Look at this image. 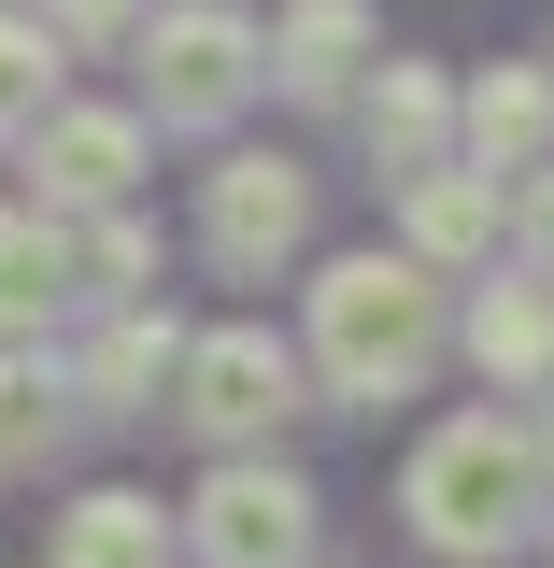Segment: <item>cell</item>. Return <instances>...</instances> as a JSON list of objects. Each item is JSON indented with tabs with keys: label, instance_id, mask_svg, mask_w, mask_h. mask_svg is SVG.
I'll return each mask as SVG.
<instances>
[{
	"label": "cell",
	"instance_id": "obj_4",
	"mask_svg": "<svg viewBox=\"0 0 554 568\" xmlns=\"http://www.w3.org/2000/svg\"><path fill=\"white\" fill-rule=\"evenodd\" d=\"M171 413L200 426L213 455H256V440L299 413V355H284L271 327H213V342L171 355Z\"/></svg>",
	"mask_w": 554,
	"mask_h": 568
},
{
	"label": "cell",
	"instance_id": "obj_5",
	"mask_svg": "<svg viewBox=\"0 0 554 568\" xmlns=\"http://www.w3.org/2000/svg\"><path fill=\"white\" fill-rule=\"evenodd\" d=\"M185 540H200V568H313V484L271 455H228L185 497Z\"/></svg>",
	"mask_w": 554,
	"mask_h": 568
},
{
	"label": "cell",
	"instance_id": "obj_15",
	"mask_svg": "<svg viewBox=\"0 0 554 568\" xmlns=\"http://www.w3.org/2000/svg\"><path fill=\"white\" fill-rule=\"evenodd\" d=\"M43 313H71V242L58 213H0V342H43Z\"/></svg>",
	"mask_w": 554,
	"mask_h": 568
},
{
	"label": "cell",
	"instance_id": "obj_16",
	"mask_svg": "<svg viewBox=\"0 0 554 568\" xmlns=\"http://www.w3.org/2000/svg\"><path fill=\"white\" fill-rule=\"evenodd\" d=\"M58 398H71V384L43 369V355H29V342H0V484H14V469H43V455L71 440Z\"/></svg>",
	"mask_w": 554,
	"mask_h": 568
},
{
	"label": "cell",
	"instance_id": "obj_18",
	"mask_svg": "<svg viewBox=\"0 0 554 568\" xmlns=\"http://www.w3.org/2000/svg\"><path fill=\"white\" fill-rule=\"evenodd\" d=\"M58 71H71V43L43 14H0V129H29V114L58 100Z\"/></svg>",
	"mask_w": 554,
	"mask_h": 568
},
{
	"label": "cell",
	"instance_id": "obj_9",
	"mask_svg": "<svg viewBox=\"0 0 554 568\" xmlns=\"http://www.w3.org/2000/svg\"><path fill=\"white\" fill-rule=\"evenodd\" d=\"M355 71H370V0H299L284 29H256V85L284 100H355Z\"/></svg>",
	"mask_w": 554,
	"mask_h": 568
},
{
	"label": "cell",
	"instance_id": "obj_8",
	"mask_svg": "<svg viewBox=\"0 0 554 568\" xmlns=\"http://www.w3.org/2000/svg\"><path fill=\"white\" fill-rule=\"evenodd\" d=\"M355 129H370V171L384 185H413V171L455 156V85L426 58H384V71H355Z\"/></svg>",
	"mask_w": 554,
	"mask_h": 568
},
{
	"label": "cell",
	"instance_id": "obj_19",
	"mask_svg": "<svg viewBox=\"0 0 554 568\" xmlns=\"http://www.w3.org/2000/svg\"><path fill=\"white\" fill-rule=\"evenodd\" d=\"M512 242H526V271L554 284V156H541V171H526V200H512Z\"/></svg>",
	"mask_w": 554,
	"mask_h": 568
},
{
	"label": "cell",
	"instance_id": "obj_14",
	"mask_svg": "<svg viewBox=\"0 0 554 568\" xmlns=\"http://www.w3.org/2000/svg\"><path fill=\"white\" fill-rule=\"evenodd\" d=\"M470 355H484V384H554V284H484L470 298Z\"/></svg>",
	"mask_w": 554,
	"mask_h": 568
},
{
	"label": "cell",
	"instance_id": "obj_1",
	"mask_svg": "<svg viewBox=\"0 0 554 568\" xmlns=\"http://www.w3.org/2000/svg\"><path fill=\"white\" fill-rule=\"evenodd\" d=\"M399 511H413V540H426L441 568H497V555L554 511V469H541V440H526L512 413H455V426H426Z\"/></svg>",
	"mask_w": 554,
	"mask_h": 568
},
{
	"label": "cell",
	"instance_id": "obj_3",
	"mask_svg": "<svg viewBox=\"0 0 554 568\" xmlns=\"http://www.w3.org/2000/svg\"><path fill=\"white\" fill-rule=\"evenodd\" d=\"M242 100H256V29L228 0H157V29H142V114L157 129H228Z\"/></svg>",
	"mask_w": 554,
	"mask_h": 568
},
{
	"label": "cell",
	"instance_id": "obj_2",
	"mask_svg": "<svg viewBox=\"0 0 554 568\" xmlns=\"http://www.w3.org/2000/svg\"><path fill=\"white\" fill-rule=\"evenodd\" d=\"M441 355V271L426 256H342L313 284V384L328 398H413Z\"/></svg>",
	"mask_w": 554,
	"mask_h": 568
},
{
	"label": "cell",
	"instance_id": "obj_11",
	"mask_svg": "<svg viewBox=\"0 0 554 568\" xmlns=\"http://www.w3.org/2000/svg\"><path fill=\"white\" fill-rule=\"evenodd\" d=\"M171 355H185V327H171L157 298H114L100 342H85V369H71V398H85V413H157V398H171Z\"/></svg>",
	"mask_w": 554,
	"mask_h": 568
},
{
	"label": "cell",
	"instance_id": "obj_7",
	"mask_svg": "<svg viewBox=\"0 0 554 568\" xmlns=\"http://www.w3.org/2000/svg\"><path fill=\"white\" fill-rule=\"evenodd\" d=\"M14 142H29L43 213H100V200H129V171H142V114H85V100H43Z\"/></svg>",
	"mask_w": 554,
	"mask_h": 568
},
{
	"label": "cell",
	"instance_id": "obj_13",
	"mask_svg": "<svg viewBox=\"0 0 554 568\" xmlns=\"http://www.w3.org/2000/svg\"><path fill=\"white\" fill-rule=\"evenodd\" d=\"M58 568H171V511L129 497V484L71 497V511H58Z\"/></svg>",
	"mask_w": 554,
	"mask_h": 568
},
{
	"label": "cell",
	"instance_id": "obj_17",
	"mask_svg": "<svg viewBox=\"0 0 554 568\" xmlns=\"http://www.w3.org/2000/svg\"><path fill=\"white\" fill-rule=\"evenodd\" d=\"M58 242H71V298H100V313H114V298H157V242H142L114 200L85 213V227L58 213Z\"/></svg>",
	"mask_w": 554,
	"mask_h": 568
},
{
	"label": "cell",
	"instance_id": "obj_6",
	"mask_svg": "<svg viewBox=\"0 0 554 568\" xmlns=\"http://www.w3.org/2000/svg\"><path fill=\"white\" fill-rule=\"evenodd\" d=\"M200 242H213V271L271 284L284 256L313 242V171H299V156H228L213 200H200Z\"/></svg>",
	"mask_w": 554,
	"mask_h": 568
},
{
	"label": "cell",
	"instance_id": "obj_10",
	"mask_svg": "<svg viewBox=\"0 0 554 568\" xmlns=\"http://www.w3.org/2000/svg\"><path fill=\"white\" fill-rule=\"evenodd\" d=\"M455 142H470V171H541L554 156V71L497 58L484 85H455Z\"/></svg>",
	"mask_w": 554,
	"mask_h": 568
},
{
	"label": "cell",
	"instance_id": "obj_12",
	"mask_svg": "<svg viewBox=\"0 0 554 568\" xmlns=\"http://www.w3.org/2000/svg\"><path fill=\"white\" fill-rule=\"evenodd\" d=\"M399 200H413V256H426V271H470V256H497V227H512V200H497V171H470V156H441V171H413Z\"/></svg>",
	"mask_w": 554,
	"mask_h": 568
},
{
	"label": "cell",
	"instance_id": "obj_20",
	"mask_svg": "<svg viewBox=\"0 0 554 568\" xmlns=\"http://www.w3.org/2000/svg\"><path fill=\"white\" fill-rule=\"evenodd\" d=\"M43 29H58L71 58H85V43H114V29H129V0H58V14H43Z\"/></svg>",
	"mask_w": 554,
	"mask_h": 568
}]
</instances>
